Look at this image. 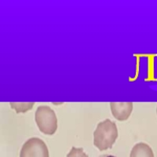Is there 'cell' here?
Returning <instances> with one entry per match:
<instances>
[{"label":"cell","mask_w":157,"mask_h":157,"mask_svg":"<svg viewBox=\"0 0 157 157\" xmlns=\"http://www.w3.org/2000/svg\"><path fill=\"white\" fill-rule=\"evenodd\" d=\"M117 126L109 119L98 123L94 132V145L100 151H105L113 148L117 139Z\"/></svg>","instance_id":"1"},{"label":"cell","mask_w":157,"mask_h":157,"mask_svg":"<svg viewBox=\"0 0 157 157\" xmlns=\"http://www.w3.org/2000/svg\"><path fill=\"white\" fill-rule=\"evenodd\" d=\"M10 107L16 111L17 113H25L29 112V110L33 108L35 103L34 102H29V103H15V102H10Z\"/></svg>","instance_id":"6"},{"label":"cell","mask_w":157,"mask_h":157,"mask_svg":"<svg viewBox=\"0 0 157 157\" xmlns=\"http://www.w3.org/2000/svg\"><path fill=\"white\" fill-rule=\"evenodd\" d=\"M130 157H154L152 148L145 142L137 143L132 148Z\"/></svg>","instance_id":"5"},{"label":"cell","mask_w":157,"mask_h":157,"mask_svg":"<svg viewBox=\"0 0 157 157\" xmlns=\"http://www.w3.org/2000/svg\"><path fill=\"white\" fill-rule=\"evenodd\" d=\"M20 157H50L47 144L39 137H32L24 143Z\"/></svg>","instance_id":"3"},{"label":"cell","mask_w":157,"mask_h":157,"mask_svg":"<svg viewBox=\"0 0 157 157\" xmlns=\"http://www.w3.org/2000/svg\"><path fill=\"white\" fill-rule=\"evenodd\" d=\"M36 125L40 132L46 135H53L57 130V118L50 106L40 105L35 113Z\"/></svg>","instance_id":"2"},{"label":"cell","mask_w":157,"mask_h":157,"mask_svg":"<svg viewBox=\"0 0 157 157\" xmlns=\"http://www.w3.org/2000/svg\"><path fill=\"white\" fill-rule=\"evenodd\" d=\"M132 102H121V103H116V102H111L110 109L113 116L117 120L120 121H125L128 120L130 114L133 111Z\"/></svg>","instance_id":"4"},{"label":"cell","mask_w":157,"mask_h":157,"mask_svg":"<svg viewBox=\"0 0 157 157\" xmlns=\"http://www.w3.org/2000/svg\"><path fill=\"white\" fill-rule=\"evenodd\" d=\"M66 157H88V155L84 152L82 148L72 147L71 151L67 154Z\"/></svg>","instance_id":"7"},{"label":"cell","mask_w":157,"mask_h":157,"mask_svg":"<svg viewBox=\"0 0 157 157\" xmlns=\"http://www.w3.org/2000/svg\"><path fill=\"white\" fill-rule=\"evenodd\" d=\"M98 157H116V156H114V155H110V154H105V155H100V156H98Z\"/></svg>","instance_id":"8"},{"label":"cell","mask_w":157,"mask_h":157,"mask_svg":"<svg viewBox=\"0 0 157 157\" xmlns=\"http://www.w3.org/2000/svg\"><path fill=\"white\" fill-rule=\"evenodd\" d=\"M156 114H157V107H156Z\"/></svg>","instance_id":"9"}]
</instances>
